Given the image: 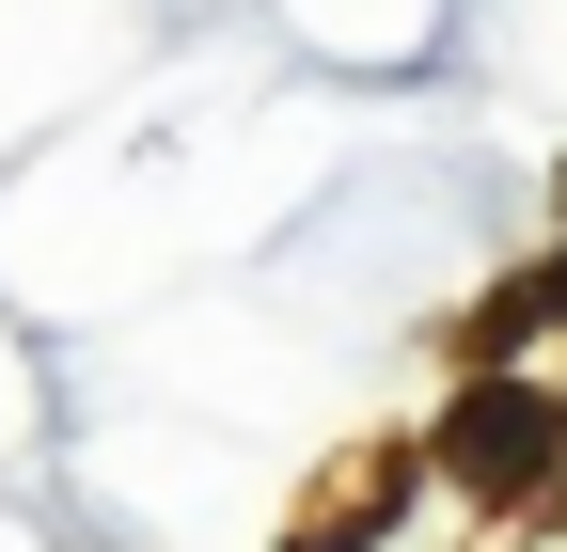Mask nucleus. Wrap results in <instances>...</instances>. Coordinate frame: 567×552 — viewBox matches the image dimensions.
I'll list each match as a JSON object with an SVG mask.
<instances>
[{
  "label": "nucleus",
  "mask_w": 567,
  "mask_h": 552,
  "mask_svg": "<svg viewBox=\"0 0 567 552\" xmlns=\"http://www.w3.org/2000/svg\"><path fill=\"white\" fill-rule=\"evenodd\" d=\"M536 458H551V410L536 395H473L457 410V473H473V490H520Z\"/></svg>",
  "instance_id": "1"
}]
</instances>
